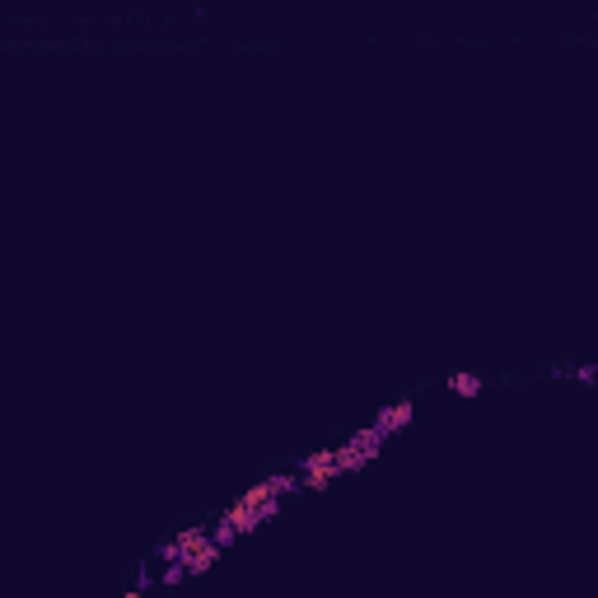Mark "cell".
Instances as JSON below:
<instances>
[{
  "mask_svg": "<svg viewBox=\"0 0 598 598\" xmlns=\"http://www.w3.org/2000/svg\"><path fill=\"white\" fill-rule=\"evenodd\" d=\"M406 421H411V402H397V406H384V411H379V416H374V426H379V430H388V435H393V430H402Z\"/></svg>",
  "mask_w": 598,
  "mask_h": 598,
  "instance_id": "1",
  "label": "cell"
},
{
  "mask_svg": "<svg viewBox=\"0 0 598 598\" xmlns=\"http://www.w3.org/2000/svg\"><path fill=\"white\" fill-rule=\"evenodd\" d=\"M449 388H453V393H458V397H477V393H482L486 384H482V379H477V374H467V370H463V374H449Z\"/></svg>",
  "mask_w": 598,
  "mask_h": 598,
  "instance_id": "2",
  "label": "cell"
}]
</instances>
